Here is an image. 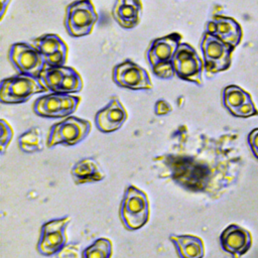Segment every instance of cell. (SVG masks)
I'll list each match as a JSON object with an SVG mask.
<instances>
[{
    "mask_svg": "<svg viewBox=\"0 0 258 258\" xmlns=\"http://www.w3.org/2000/svg\"><path fill=\"white\" fill-rule=\"evenodd\" d=\"M181 39L182 36L178 32L152 39L145 51V58L150 69L160 63L170 62Z\"/></svg>",
    "mask_w": 258,
    "mask_h": 258,
    "instance_id": "14",
    "label": "cell"
},
{
    "mask_svg": "<svg viewBox=\"0 0 258 258\" xmlns=\"http://www.w3.org/2000/svg\"><path fill=\"white\" fill-rule=\"evenodd\" d=\"M99 15L91 0H75L66 7L63 25L72 37H83L92 33Z\"/></svg>",
    "mask_w": 258,
    "mask_h": 258,
    "instance_id": "3",
    "label": "cell"
},
{
    "mask_svg": "<svg viewBox=\"0 0 258 258\" xmlns=\"http://www.w3.org/2000/svg\"><path fill=\"white\" fill-rule=\"evenodd\" d=\"M56 258H83L81 245L79 243H67L62 249L56 253Z\"/></svg>",
    "mask_w": 258,
    "mask_h": 258,
    "instance_id": "26",
    "label": "cell"
},
{
    "mask_svg": "<svg viewBox=\"0 0 258 258\" xmlns=\"http://www.w3.org/2000/svg\"><path fill=\"white\" fill-rule=\"evenodd\" d=\"M170 145L168 151L152 158L157 176L170 179L184 190L218 198L229 181L227 169L220 167L205 147L194 146L183 125L172 133Z\"/></svg>",
    "mask_w": 258,
    "mask_h": 258,
    "instance_id": "1",
    "label": "cell"
},
{
    "mask_svg": "<svg viewBox=\"0 0 258 258\" xmlns=\"http://www.w3.org/2000/svg\"><path fill=\"white\" fill-rule=\"evenodd\" d=\"M208 32L234 48L242 39V28L240 24L232 17L221 14L214 15L205 26V31Z\"/></svg>",
    "mask_w": 258,
    "mask_h": 258,
    "instance_id": "17",
    "label": "cell"
},
{
    "mask_svg": "<svg viewBox=\"0 0 258 258\" xmlns=\"http://www.w3.org/2000/svg\"><path fill=\"white\" fill-rule=\"evenodd\" d=\"M71 175L76 184L98 182L106 177L99 162L91 157L77 161L71 168Z\"/></svg>",
    "mask_w": 258,
    "mask_h": 258,
    "instance_id": "19",
    "label": "cell"
},
{
    "mask_svg": "<svg viewBox=\"0 0 258 258\" xmlns=\"http://www.w3.org/2000/svg\"><path fill=\"white\" fill-rule=\"evenodd\" d=\"M251 100L250 94L236 85H229L222 91V104L230 114Z\"/></svg>",
    "mask_w": 258,
    "mask_h": 258,
    "instance_id": "21",
    "label": "cell"
},
{
    "mask_svg": "<svg viewBox=\"0 0 258 258\" xmlns=\"http://www.w3.org/2000/svg\"><path fill=\"white\" fill-rule=\"evenodd\" d=\"M30 43L42 54L46 67L66 66L68 60V45L55 33H44L30 40Z\"/></svg>",
    "mask_w": 258,
    "mask_h": 258,
    "instance_id": "13",
    "label": "cell"
},
{
    "mask_svg": "<svg viewBox=\"0 0 258 258\" xmlns=\"http://www.w3.org/2000/svg\"><path fill=\"white\" fill-rule=\"evenodd\" d=\"M220 244L222 249L233 258H240L251 248L252 236L240 225L230 224L221 233Z\"/></svg>",
    "mask_w": 258,
    "mask_h": 258,
    "instance_id": "16",
    "label": "cell"
},
{
    "mask_svg": "<svg viewBox=\"0 0 258 258\" xmlns=\"http://www.w3.org/2000/svg\"><path fill=\"white\" fill-rule=\"evenodd\" d=\"M71 220L70 216H64L42 224L36 244V250L40 255H56L62 249L68 242L66 231Z\"/></svg>",
    "mask_w": 258,
    "mask_h": 258,
    "instance_id": "11",
    "label": "cell"
},
{
    "mask_svg": "<svg viewBox=\"0 0 258 258\" xmlns=\"http://www.w3.org/2000/svg\"><path fill=\"white\" fill-rule=\"evenodd\" d=\"M153 110L156 116H165L172 112V106L168 101L164 99H158L154 104Z\"/></svg>",
    "mask_w": 258,
    "mask_h": 258,
    "instance_id": "28",
    "label": "cell"
},
{
    "mask_svg": "<svg viewBox=\"0 0 258 258\" xmlns=\"http://www.w3.org/2000/svg\"><path fill=\"white\" fill-rule=\"evenodd\" d=\"M113 245L110 239L101 237L82 251L83 258H111Z\"/></svg>",
    "mask_w": 258,
    "mask_h": 258,
    "instance_id": "23",
    "label": "cell"
},
{
    "mask_svg": "<svg viewBox=\"0 0 258 258\" xmlns=\"http://www.w3.org/2000/svg\"><path fill=\"white\" fill-rule=\"evenodd\" d=\"M80 102L81 98L73 94L48 93L34 101L32 110L42 118H67L76 112Z\"/></svg>",
    "mask_w": 258,
    "mask_h": 258,
    "instance_id": "10",
    "label": "cell"
},
{
    "mask_svg": "<svg viewBox=\"0 0 258 258\" xmlns=\"http://www.w3.org/2000/svg\"><path fill=\"white\" fill-rule=\"evenodd\" d=\"M150 215L149 200L145 191L133 184L126 186L120 204L119 217L128 231H136L144 227Z\"/></svg>",
    "mask_w": 258,
    "mask_h": 258,
    "instance_id": "2",
    "label": "cell"
},
{
    "mask_svg": "<svg viewBox=\"0 0 258 258\" xmlns=\"http://www.w3.org/2000/svg\"><path fill=\"white\" fill-rule=\"evenodd\" d=\"M47 92L39 79L17 74L3 79L0 85V102L18 105L27 102L32 96Z\"/></svg>",
    "mask_w": 258,
    "mask_h": 258,
    "instance_id": "5",
    "label": "cell"
},
{
    "mask_svg": "<svg viewBox=\"0 0 258 258\" xmlns=\"http://www.w3.org/2000/svg\"><path fill=\"white\" fill-rule=\"evenodd\" d=\"M232 115L235 117H239V118H248V117L258 115V110H257L254 102L251 100V101L245 103L244 105H242L237 110H235Z\"/></svg>",
    "mask_w": 258,
    "mask_h": 258,
    "instance_id": "27",
    "label": "cell"
},
{
    "mask_svg": "<svg viewBox=\"0 0 258 258\" xmlns=\"http://www.w3.org/2000/svg\"><path fill=\"white\" fill-rule=\"evenodd\" d=\"M142 12L143 4L141 0H116L111 14L120 27L132 29L140 23Z\"/></svg>",
    "mask_w": 258,
    "mask_h": 258,
    "instance_id": "18",
    "label": "cell"
},
{
    "mask_svg": "<svg viewBox=\"0 0 258 258\" xmlns=\"http://www.w3.org/2000/svg\"><path fill=\"white\" fill-rule=\"evenodd\" d=\"M247 141L253 154L258 158V128H255L249 133Z\"/></svg>",
    "mask_w": 258,
    "mask_h": 258,
    "instance_id": "29",
    "label": "cell"
},
{
    "mask_svg": "<svg viewBox=\"0 0 258 258\" xmlns=\"http://www.w3.org/2000/svg\"><path fill=\"white\" fill-rule=\"evenodd\" d=\"M112 80L118 87L132 91H149L153 88L147 71L131 59H125L113 68Z\"/></svg>",
    "mask_w": 258,
    "mask_h": 258,
    "instance_id": "12",
    "label": "cell"
},
{
    "mask_svg": "<svg viewBox=\"0 0 258 258\" xmlns=\"http://www.w3.org/2000/svg\"><path fill=\"white\" fill-rule=\"evenodd\" d=\"M128 118V113L116 97H112L110 101L100 109L95 115V124L97 129L102 133H112L119 130Z\"/></svg>",
    "mask_w": 258,
    "mask_h": 258,
    "instance_id": "15",
    "label": "cell"
},
{
    "mask_svg": "<svg viewBox=\"0 0 258 258\" xmlns=\"http://www.w3.org/2000/svg\"><path fill=\"white\" fill-rule=\"evenodd\" d=\"M12 0H0V3H1V8H0V19L3 20L4 16H5V13L8 9V6L9 4L11 3Z\"/></svg>",
    "mask_w": 258,
    "mask_h": 258,
    "instance_id": "30",
    "label": "cell"
},
{
    "mask_svg": "<svg viewBox=\"0 0 258 258\" xmlns=\"http://www.w3.org/2000/svg\"><path fill=\"white\" fill-rule=\"evenodd\" d=\"M171 63L176 78L184 82L194 83L197 86H203L204 60L189 43L181 42L178 45Z\"/></svg>",
    "mask_w": 258,
    "mask_h": 258,
    "instance_id": "7",
    "label": "cell"
},
{
    "mask_svg": "<svg viewBox=\"0 0 258 258\" xmlns=\"http://www.w3.org/2000/svg\"><path fill=\"white\" fill-rule=\"evenodd\" d=\"M8 59L18 74L39 78L46 68L42 54L30 42H15L8 49Z\"/></svg>",
    "mask_w": 258,
    "mask_h": 258,
    "instance_id": "9",
    "label": "cell"
},
{
    "mask_svg": "<svg viewBox=\"0 0 258 258\" xmlns=\"http://www.w3.org/2000/svg\"><path fill=\"white\" fill-rule=\"evenodd\" d=\"M200 47L203 53L205 73L208 78L227 71L230 68L232 52L235 49L233 46L208 32H204Z\"/></svg>",
    "mask_w": 258,
    "mask_h": 258,
    "instance_id": "6",
    "label": "cell"
},
{
    "mask_svg": "<svg viewBox=\"0 0 258 258\" xmlns=\"http://www.w3.org/2000/svg\"><path fill=\"white\" fill-rule=\"evenodd\" d=\"M168 239L174 246L178 258H204L205 245L202 238L190 234H171Z\"/></svg>",
    "mask_w": 258,
    "mask_h": 258,
    "instance_id": "20",
    "label": "cell"
},
{
    "mask_svg": "<svg viewBox=\"0 0 258 258\" xmlns=\"http://www.w3.org/2000/svg\"><path fill=\"white\" fill-rule=\"evenodd\" d=\"M0 124H1L0 151H1V154H4L13 138V129L11 125L8 123V121H6L5 119H1Z\"/></svg>",
    "mask_w": 258,
    "mask_h": 258,
    "instance_id": "24",
    "label": "cell"
},
{
    "mask_svg": "<svg viewBox=\"0 0 258 258\" xmlns=\"http://www.w3.org/2000/svg\"><path fill=\"white\" fill-rule=\"evenodd\" d=\"M150 70L153 73V75L160 80H170L175 77V73L171 61L157 64Z\"/></svg>",
    "mask_w": 258,
    "mask_h": 258,
    "instance_id": "25",
    "label": "cell"
},
{
    "mask_svg": "<svg viewBox=\"0 0 258 258\" xmlns=\"http://www.w3.org/2000/svg\"><path fill=\"white\" fill-rule=\"evenodd\" d=\"M39 81L50 93L75 94L83 90L81 75L72 67H46L39 76Z\"/></svg>",
    "mask_w": 258,
    "mask_h": 258,
    "instance_id": "8",
    "label": "cell"
},
{
    "mask_svg": "<svg viewBox=\"0 0 258 258\" xmlns=\"http://www.w3.org/2000/svg\"><path fill=\"white\" fill-rule=\"evenodd\" d=\"M19 149L24 153H34L43 150V138L42 132L39 127H31L24 131L18 137Z\"/></svg>",
    "mask_w": 258,
    "mask_h": 258,
    "instance_id": "22",
    "label": "cell"
},
{
    "mask_svg": "<svg viewBox=\"0 0 258 258\" xmlns=\"http://www.w3.org/2000/svg\"><path fill=\"white\" fill-rule=\"evenodd\" d=\"M91 129L92 124L90 121L76 116H69L50 126L45 144L48 148L60 144L74 146L86 139Z\"/></svg>",
    "mask_w": 258,
    "mask_h": 258,
    "instance_id": "4",
    "label": "cell"
}]
</instances>
